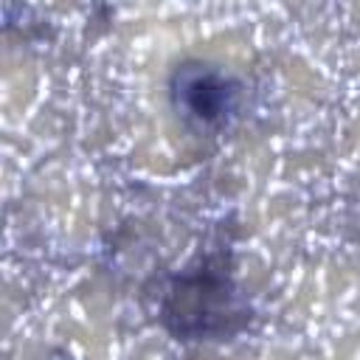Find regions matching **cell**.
Instances as JSON below:
<instances>
[{
  "label": "cell",
  "instance_id": "2",
  "mask_svg": "<svg viewBox=\"0 0 360 360\" xmlns=\"http://www.w3.org/2000/svg\"><path fill=\"white\" fill-rule=\"evenodd\" d=\"M172 104L186 129L211 135L222 129L239 107V84L205 62H183L172 76Z\"/></svg>",
  "mask_w": 360,
  "mask_h": 360
},
{
  "label": "cell",
  "instance_id": "1",
  "mask_svg": "<svg viewBox=\"0 0 360 360\" xmlns=\"http://www.w3.org/2000/svg\"><path fill=\"white\" fill-rule=\"evenodd\" d=\"M242 318L231 276L217 259H202L197 270L183 273L163 301V321L183 340H222Z\"/></svg>",
  "mask_w": 360,
  "mask_h": 360
}]
</instances>
